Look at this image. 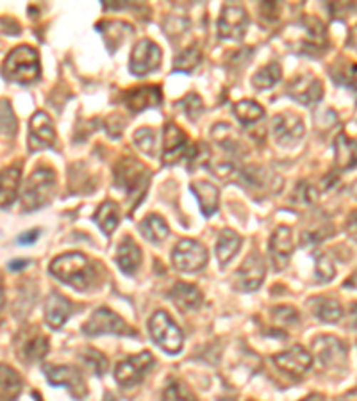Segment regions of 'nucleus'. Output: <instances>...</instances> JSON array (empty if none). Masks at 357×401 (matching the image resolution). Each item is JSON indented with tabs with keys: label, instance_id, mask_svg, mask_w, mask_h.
<instances>
[{
	"label": "nucleus",
	"instance_id": "nucleus-1",
	"mask_svg": "<svg viewBox=\"0 0 357 401\" xmlns=\"http://www.w3.org/2000/svg\"><path fill=\"white\" fill-rule=\"evenodd\" d=\"M51 273L63 283H68L73 289L86 291L97 282V268L93 262L79 251L59 255L51 264Z\"/></svg>",
	"mask_w": 357,
	"mask_h": 401
},
{
	"label": "nucleus",
	"instance_id": "nucleus-2",
	"mask_svg": "<svg viewBox=\"0 0 357 401\" xmlns=\"http://www.w3.org/2000/svg\"><path fill=\"white\" fill-rule=\"evenodd\" d=\"M2 73L8 80L19 84H31L40 79V59L34 48L22 45L11 51L2 65Z\"/></svg>",
	"mask_w": 357,
	"mask_h": 401
},
{
	"label": "nucleus",
	"instance_id": "nucleus-3",
	"mask_svg": "<svg viewBox=\"0 0 357 401\" xmlns=\"http://www.w3.org/2000/svg\"><path fill=\"white\" fill-rule=\"evenodd\" d=\"M56 191V173L54 170L40 168L34 170L26 180V186L22 191V205L24 211H34L51 204Z\"/></svg>",
	"mask_w": 357,
	"mask_h": 401
},
{
	"label": "nucleus",
	"instance_id": "nucleus-4",
	"mask_svg": "<svg viewBox=\"0 0 357 401\" xmlns=\"http://www.w3.org/2000/svg\"><path fill=\"white\" fill-rule=\"evenodd\" d=\"M150 335L154 343L159 348L166 351V353L173 355L179 353L182 350V343H185V335H182L181 328L173 323L168 312L157 311L150 319Z\"/></svg>",
	"mask_w": 357,
	"mask_h": 401
},
{
	"label": "nucleus",
	"instance_id": "nucleus-5",
	"mask_svg": "<svg viewBox=\"0 0 357 401\" xmlns=\"http://www.w3.org/2000/svg\"><path fill=\"white\" fill-rule=\"evenodd\" d=\"M83 332L86 335H104V333H113V335H127V337H134L138 335L136 330L133 328L130 325H127L118 314H115L109 308L102 307L97 308L93 312L90 319L84 323Z\"/></svg>",
	"mask_w": 357,
	"mask_h": 401
},
{
	"label": "nucleus",
	"instance_id": "nucleus-6",
	"mask_svg": "<svg viewBox=\"0 0 357 401\" xmlns=\"http://www.w3.org/2000/svg\"><path fill=\"white\" fill-rule=\"evenodd\" d=\"M195 157L197 148L190 145L185 130L179 129L175 123H168L165 127V137H162V162L165 165H175L181 159L193 161Z\"/></svg>",
	"mask_w": 357,
	"mask_h": 401
},
{
	"label": "nucleus",
	"instance_id": "nucleus-7",
	"mask_svg": "<svg viewBox=\"0 0 357 401\" xmlns=\"http://www.w3.org/2000/svg\"><path fill=\"white\" fill-rule=\"evenodd\" d=\"M207 250L193 239H182L172 251L173 268L185 273H193L207 264Z\"/></svg>",
	"mask_w": 357,
	"mask_h": 401
},
{
	"label": "nucleus",
	"instance_id": "nucleus-8",
	"mask_svg": "<svg viewBox=\"0 0 357 401\" xmlns=\"http://www.w3.org/2000/svg\"><path fill=\"white\" fill-rule=\"evenodd\" d=\"M152 368H154V355L150 351H141L140 355L125 358L116 365L115 378L120 385L134 387L143 382V378Z\"/></svg>",
	"mask_w": 357,
	"mask_h": 401
},
{
	"label": "nucleus",
	"instance_id": "nucleus-9",
	"mask_svg": "<svg viewBox=\"0 0 357 401\" xmlns=\"http://www.w3.org/2000/svg\"><path fill=\"white\" fill-rule=\"evenodd\" d=\"M148 177H150L148 170L140 161L130 157L120 161L115 170L116 186L125 189L129 194H136L138 191L143 193L148 184Z\"/></svg>",
	"mask_w": 357,
	"mask_h": 401
},
{
	"label": "nucleus",
	"instance_id": "nucleus-10",
	"mask_svg": "<svg viewBox=\"0 0 357 401\" xmlns=\"http://www.w3.org/2000/svg\"><path fill=\"white\" fill-rule=\"evenodd\" d=\"M45 373H47V380L52 385L66 387L76 400H83L88 394L86 382H84L79 369L73 365H51V368H45Z\"/></svg>",
	"mask_w": 357,
	"mask_h": 401
},
{
	"label": "nucleus",
	"instance_id": "nucleus-11",
	"mask_svg": "<svg viewBox=\"0 0 357 401\" xmlns=\"http://www.w3.org/2000/svg\"><path fill=\"white\" fill-rule=\"evenodd\" d=\"M161 65V48L150 40H141L130 54L129 68L136 77H145Z\"/></svg>",
	"mask_w": 357,
	"mask_h": 401
},
{
	"label": "nucleus",
	"instance_id": "nucleus-12",
	"mask_svg": "<svg viewBox=\"0 0 357 401\" xmlns=\"http://www.w3.org/2000/svg\"><path fill=\"white\" fill-rule=\"evenodd\" d=\"M249 26V16L242 6H225L218 20V36L222 40H242Z\"/></svg>",
	"mask_w": 357,
	"mask_h": 401
},
{
	"label": "nucleus",
	"instance_id": "nucleus-13",
	"mask_svg": "<svg viewBox=\"0 0 357 401\" xmlns=\"http://www.w3.org/2000/svg\"><path fill=\"white\" fill-rule=\"evenodd\" d=\"M264 276H267V266L263 257L257 251H252L236 273V286L239 291H256L264 282Z\"/></svg>",
	"mask_w": 357,
	"mask_h": 401
},
{
	"label": "nucleus",
	"instance_id": "nucleus-14",
	"mask_svg": "<svg viewBox=\"0 0 357 401\" xmlns=\"http://www.w3.org/2000/svg\"><path fill=\"white\" fill-rule=\"evenodd\" d=\"M271 132H274L275 141L282 147H291L299 143L304 136V123L300 116L282 113L271 120Z\"/></svg>",
	"mask_w": 357,
	"mask_h": 401
},
{
	"label": "nucleus",
	"instance_id": "nucleus-15",
	"mask_svg": "<svg viewBox=\"0 0 357 401\" xmlns=\"http://www.w3.org/2000/svg\"><path fill=\"white\" fill-rule=\"evenodd\" d=\"M56 143V127L51 116L43 111L34 113L29 122V147L31 150H41Z\"/></svg>",
	"mask_w": 357,
	"mask_h": 401
},
{
	"label": "nucleus",
	"instance_id": "nucleus-16",
	"mask_svg": "<svg viewBox=\"0 0 357 401\" xmlns=\"http://www.w3.org/2000/svg\"><path fill=\"white\" fill-rule=\"evenodd\" d=\"M275 365L281 369L282 373L289 376H295V378H300V376L306 375L307 371L313 365V357L307 350H304L302 346H293L291 350L284 351V353H279L277 357L274 358Z\"/></svg>",
	"mask_w": 357,
	"mask_h": 401
},
{
	"label": "nucleus",
	"instance_id": "nucleus-17",
	"mask_svg": "<svg viewBox=\"0 0 357 401\" xmlns=\"http://www.w3.org/2000/svg\"><path fill=\"white\" fill-rule=\"evenodd\" d=\"M288 93L289 97H293L296 102H300V104L313 105L318 104V102L321 100V97H324V84L314 75L306 73V75L296 77V79L289 84Z\"/></svg>",
	"mask_w": 357,
	"mask_h": 401
},
{
	"label": "nucleus",
	"instance_id": "nucleus-18",
	"mask_svg": "<svg viewBox=\"0 0 357 401\" xmlns=\"http://www.w3.org/2000/svg\"><path fill=\"white\" fill-rule=\"evenodd\" d=\"M125 105L133 113H141L148 108H157L162 100L159 86H138L123 93Z\"/></svg>",
	"mask_w": 357,
	"mask_h": 401
},
{
	"label": "nucleus",
	"instance_id": "nucleus-19",
	"mask_svg": "<svg viewBox=\"0 0 357 401\" xmlns=\"http://www.w3.org/2000/svg\"><path fill=\"white\" fill-rule=\"evenodd\" d=\"M293 254V232L288 226H279L270 239V255L275 269H284Z\"/></svg>",
	"mask_w": 357,
	"mask_h": 401
},
{
	"label": "nucleus",
	"instance_id": "nucleus-20",
	"mask_svg": "<svg viewBox=\"0 0 357 401\" xmlns=\"http://www.w3.org/2000/svg\"><path fill=\"white\" fill-rule=\"evenodd\" d=\"M314 351L325 368H339L346 364V348L334 337H320L314 343Z\"/></svg>",
	"mask_w": 357,
	"mask_h": 401
},
{
	"label": "nucleus",
	"instance_id": "nucleus-21",
	"mask_svg": "<svg viewBox=\"0 0 357 401\" xmlns=\"http://www.w3.org/2000/svg\"><path fill=\"white\" fill-rule=\"evenodd\" d=\"M73 305L70 303L68 298H65L59 293H51V296L47 298V303H45V321L51 328L59 330L68 318L72 316Z\"/></svg>",
	"mask_w": 357,
	"mask_h": 401
},
{
	"label": "nucleus",
	"instance_id": "nucleus-22",
	"mask_svg": "<svg viewBox=\"0 0 357 401\" xmlns=\"http://www.w3.org/2000/svg\"><path fill=\"white\" fill-rule=\"evenodd\" d=\"M141 259H143L141 248L134 243L133 237H123V241L118 246V251H116V264H118V268L125 275H134L141 266Z\"/></svg>",
	"mask_w": 357,
	"mask_h": 401
},
{
	"label": "nucleus",
	"instance_id": "nucleus-23",
	"mask_svg": "<svg viewBox=\"0 0 357 401\" xmlns=\"http://www.w3.org/2000/svg\"><path fill=\"white\" fill-rule=\"evenodd\" d=\"M20 179H22V168L19 165L0 172V207H9L16 200Z\"/></svg>",
	"mask_w": 357,
	"mask_h": 401
},
{
	"label": "nucleus",
	"instance_id": "nucleus-24",
	"mask_svg": "<svg viewBox=\"0 0 357 401\" xmlns=\"http://www.w3.org/2000/svg\"><path fill=\"white\" fill-rule=\"evenodd\" d=\"M170 298L181 311H197L204 303V296L199 287L185 282L175 283V287L170 293Z\"/></svg>",
	"mask_w": 357,
	"mask_h": 401
},
{
	"label": "nucleus",
	"instance_id": "nucleus-25",
	"mask_svg": "<svg viewBox=\"0 0 357 401\" xmlns=\"http://www.w3.org/2000/svg\"><path fill=\"white\" fill-rule=\"evenodd\" d=\"M192 191L193 194L197 197V202L200 205V211H202L204 216H213L218 209V198H220V193H218V187L213 186L207 180H195L192 184Z\"/></svg>",
	"mask_w": 357,
	"mask_h": 401
},
{
	"label": "nucleus",
	"instance_id": "nucleus-26",
	"mask_svg": "<svg viewBox=\"0 0 357 401\" xmlns=\"http://www.w3.org/2000/svg\"><path fill=\"white\" fill-rule=\"evenodd\" d=\"M22 390V378L9 365L0 364V401H13Z\"/></svg>",
	"mask_w": 357,
	"mask_h": 401
},
{
	"label": "nucleus",
	"instance_id": "nucleus-27",
	"mask_svg": "<svg viewBox=\"0 0 357 401\" xmlns=\"http://www.w3.org/2000/svg\"><path fill=\"white\" fill-rule=\"evenodd\" d=\"M239 246H242V237L238 234L232 232V230H224L220 234L217 244V255L222 268H225L232 261V257L239 251Z\"/></svg>",
	"mask_w": 357,
	"mask_h": 401
},
{
	"label": "nucleus",
	"instance_id": "nucleus-28",
	"mask_svg": "<svg viewBox=\"0 0 357 401\" xmlns=\"http://www.w3.org/2000/svg\"><path fill=\"white\" fill-rule=\"evenodd\" d=\"M140 232L147 241H150V243L154 244H159L168 237L170 230L161 216L150 214L140 223Z\"/></svg>",
	"mask_w": 357,
	"mask_h": 401
},
{
	"label": "nucleus",
	"instance_id": "nucleus-29",
	"mask_svg": "<svg viewBox=\"0 0 357 401\" xmlns=\"http://www.w3.org/2000/svg\"><path fill=\"white\" fill-rule=\"evenodd\" d=\"M95 223L102 229L105 236H111L120 223V211L115 202H104L95 212Z\"/></svg>",
	"mask_w": 357,
	"mask_h": 401
},
{
	"label": "nucleus",
	"instance_id": "nucleus-30",
	"mask_svg": "<svg viewBox=\"0 0 357 401\" xmlns=\"http://www.w3.org/2000/svg\"><path fill=\"white\" fill-rule=\"evenodd\" d=\"M336 165L339 170H350L356 165V145L353 140H348L345 134H338L334 143Z\"/></svg>",
	"mask_w": 357,
	"mask_h": 401
},
{
	"label": "nucleus",
	"instance_id": "nucleus-31",
	"mask_svg": "<svg viewBox=\"0 0 357 401\" xmlns=\"http://www.w3.org/2000/svg\"><path fill=\"white\" fill-rule=\"evenodd\" d=\"M48 348H51V344H48L47 337L36 333V335L31 337V339H27L26 343H24L22 348L24 360L26 362L41 360V358L48 353Z\"/></svg>",
	"mask_w": 357,
	"mask_h": 401
},
{
	"label": "nucleus",
	"instance_id": "nucleus-32",
	"mask_svg": "<svg viewBox=\"0 0 357 401\" xmlns=\"http://www.w3.org/2000/svg\"><path fill=\"white\" fill-rule=\"evenodd\" d=\"M234 115L243 125H254L264 118V109L254 100H242L234 105Z\"/></svg>",
	"mask_w": 357,
	"mask_h": 401
},
{
	"label": "nucleus",
	"instance_id": "nucleus-33",
	"mask_svg": "<svg viewBox=\"0 0 357 401\" xmlns=\"http://www.w3.org/2000/svg\"><path fill=\"white\" fill-rule=\"evenodd\" d=\"M279 80H281V66H279V63H270V65L261 68L252 77V84L256 90H270Z\"/></svg>",
	"mask_w": 357,
	"mask_h": 401
},
{
	"label": "nucleus",
	"instance_id": "nucleus-34",
	"mask_svg": "<svg viewBox=\"0 0 357 401\" xmlns=\"http://www.w3.org/2000/svg\"><path fill=\"white\" fill-rule=\"evenodd\" d=\"M19 130V122H16L15 111L8 100H0V136L2 137H15Z\"/></svg>",
	"mask_w": 357,
	"mask_h": 401
},
{
	"label": "nucleus",
	"instance_id": "nucleus-35",
	"mask_svg": "<svg viewBox=\"0 0 357 401\" xmlns=\"http://www.w3.org/2000/svg\"><path fill=\"white\" fill-rule=\"evenodd\" d=\"M200 61H202V52H200V47L199 45H192V47L186 48L185 52H181V54L177 56L173 68L179 70V72L182 73H190L200 65Z\"/></svg>",
	"mask_w": 357,
	"mask_h": 401
},
{
	"label": "nucleus",
	"instance_id": "nucleus-36",
	"mask_svg": "<svg viewBox=\"0 0 357 401\" xmlns=\"http://www.w3.org/2000/svg\"><path fill=\"white\" fill-rule=\"evenodd\" d=\"M314 312H316L318 319H321V321L336 323L339 321V318H341L343 308L336 300H331V298H320L316 307H314Z\"/></svg>",
	"mask_w": 357,
	"mask_h": 401
},
{
	"label": "nucleus",
	"instance_id": "nucleus-37",
	"mask_svg": "<svg viewBox=\"0 0 357 401\" xmlns=\"http://www.w3.org/2000/svg\"><path fill=\"white\" fill-rule=\"evenodd\" d=\"M213 140L217 141L220 147H224L225 150H231V152H238L239 145H242L238 140H236L234 130H232L229 125H225V123L224 125H222V123L214 125Z\"/></svg>",
	"mask_w": 357,
	"mask_h": 401
},
{
	"label": "nucleus",
	"instance_id": "nucleus-38",
	"mask_svg": "<svg viewBox=\"0 0 357 401\" xmlns=\"http://www.w3.org/2000/svg\"><path fill=\"white\" fill-rule=\"evenodd\" d=\"M162 401H197V397L181 382H172L162 392Z\"/></svg>",
	"mask_w": 357,
	"mask_h": 401
},
{
	"label": "nucleus",
	"instance_id": "nucleus-39",
	"mask_svg": "<svg viewBox=\"0 0 357 401\" xmlns=\"http://www.w3.org/2000/svg\"><path fill=\"white\" fill-rule=\"evenodd\" d=\"M81 358L93 369L97 375H104L105 369H108V358L97 350H91V348H86V350L81 351Z\"/></svg>",
	"mask_w": 357,
	"mask_h": 401
},
{
	"label": "nucleus",
	"instance_id": "nucleus-40",
	"mask_svg": "<svg viewBox=\"0 0 357 401\" xmlns=\"http://www.w3.org/2000/svg\"><path fill=\"white\" fill-rule=\"evenodd\" d=\"M134 143H136V147L140 148L143 154L154 155V148H155L154 130H152V129H140L136 134H134Z\"/></svg>",
	"mask_w": 357,
	"mask_h": 401
},
{
	"label": "nucleus",
	"instance_id": "nucleus-41",
	"mask_svg": "<svg viewBox=\"0 0 357 401\" xmlns=\"http://www.w3.org/2000/svg\"><path fill=\"white\" fill-rule=\"evenodd\" d=\"M334 276V264L325 254L316 255V280L318 282H328Z\"/></svg>",
	"mask_w": 357,
	"mask_h": 401
},
{
	"label": "nucleus",
	"instance_id": "nucleus-42",
	"mask_svg": "<svg viewBox=\"0 0 357 401\" xmlns=\"http://www.w3.org/2000/svg\"><path fill=\"white\" fill-rule=\"evenodd\" d=\"M181 105H182V109H185L186 115H188L192 120L199 118V115L202 113V108H204L202 100H200L199 95H195V93H190L188 97L181 102Z\"/></svg>",
	"mask_w": 357,
	"mask_h": 401
},
{
	"label": "nucleus",
	"instance_id": "nucleus-43",
	"mask_svg": "<svg viewBox=\"0 0 357 401\" xmlns=\"http://www.w3.org/2000/svg\"><path fill=\"white\" fill-rule=\"evenodd\" d=\"M274 319L279 325H295L299 323V312L291 307L274 308Z\"/></svg>",
	"mask_w": 357,
	"mask_h": 401
},
{
	"label": "nucleus",
	"instance_id": "nucleus-44",
	"mask_svg": "<svg viewBox=\"0 0 357 401\" xmlns=\"http://www.w3.org/2000/svg\"><path fill=\"white\" fill-rule=\"evenodd\" d=\"M296 198H300L302 204H311L316 198V193L313 191V187L306 182H300L299 189H296Z\"/></svg>",
	"mask_w": 357,
	"mask_h": 401
},
{
	"label": "nucleus",
	"instance_id": "nucleus-45",
	"mask_svg": "<svg viewBox=\"0 0 357 401\" xmlns=\"http://www.w3.org/2000/svg\"><path fill=\"white\" fill-rule=\"evenodd\" d=\"M40 237V230H29V232H26V234H22V236L19 237V243L20 244H33L34 241Z\"/></svg>",
	"mask_w": 357,
	"mask_h": 401
},
{
	"label": "nucleus",
	"instance_id": "nucleus-46",
	"mask_svg": "<svg viewBox=\"0 0 357 401\" xmlns=\"http://www.w3.org/2000/svg\"><path fill=\"white\" fill-rule=\"evenodd\" d=\"M27 264H29V262H27V261H22V259H20V261H11V262H9L8 268L11 269V271H19V269H24V268H26Z\"/></svg>",
	"mask_w": 357,
	"mask_h": 401
},
{
	"label": "nucleus",
	"instance_id": "nucleus-47",
	"mask_svg": "<svg viewBox=\"0 0 357 401\" xmlns=\"http://www.w3.org/2000/svg\"><path fill=\"white\" fill-rule=\"evenodd\" d=\"M4 307V287H2V282H0V308Z\"/></svg>",
	"mask_w": 357,
	"mask_h": 401
}]
</instances>
